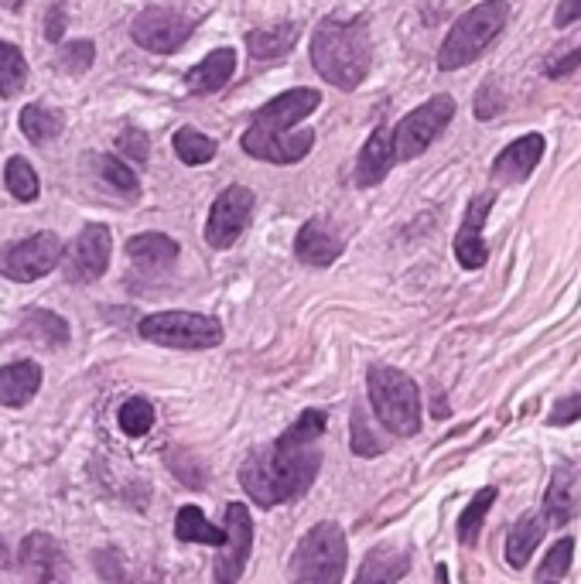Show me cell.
I'll return each mask as SVG.
<instances>
[{"mask_svg": "<svg viewBox=\"0 0 581 584\" xmlns=\"http://www.w3.org/2000/svg\"><path fill=\"white\" fill-rule=\"evenodd\" d=\"M21 564L34 584H66V554L49 533H28L21 544Z\"/></svg>", "mask_w": 581, "mask_h": 584, "instance_id": "2e32d148", "label": "cell"}, {"mask_svg": "<svg viewBox=\"0 0 581 584\" xmlns=\"http://www.w3.org/2000/svg\"><path fill=\"white\" fill-rule=\"evenodd\" d=\"M452 117H455V100L444 97V93L431 97L428 103L411 110L404 120L393 127V154H397V161L421 158L434 144L438 133L452 123Z\"/></svg>", "mask_w": 581, "mask_h": 584, "instance_id": "52a82bcc", "label": "cell"}, {"mask_svg": "<svg viewBox=\"0 0 581 584\" xmlns=\"http://www.w3.org/2000/svg\"><path fill=\"white\" fill-rule=\"evenodd\" d=\"M0 8H11L14 11V8H21V0H0Z\"/></svg>", "mask_w": 581, "mask_h": 584, "instance_id": "bcb514c9", "label": "cell"}, {"mask_svg": "<svg viewBox=\"0 0 581 584\" xmlns=\"http://www.w3.org/2000/svg\"><path fill=\"white\" fill-rule=\"evenodd\" d=\"M393 161H397V154H393V130L377 127L370 133V141L363 144V151H360V161H355V185H360V189L380 185L383 178L390 174Z\"/></svg>", "mask_w": 581, "mask_h": 584, "instance_id": "ac0fdd59", "label": "cell"}, {"mask_svg": "<svg viewBox=\"0 0 581 584\" xmlns=\"http://www.w3.org/2000/svg\"><path fill=\"white\" fill-rule=\"evenodd\" d=\"M551 584H554V581H551Z\"/></svg>", "mask_w": 581, "mask_h": 584, "instance_id": "7dc6e473", "label": "cell"}, {"mask_svg": "<svg viewBox=\"0 0 581 584\" xmlns=\"http://www.w3.org/2000/svg\"><path fill=\"white\" fill-rule=\"evenodd\" d=\"M578 417H581V393H578V396H564V400H558V403H554V411H551V417H548V424L564 427V424H571V421H578Z\"/></svg>", "mask_w": 581, "mask_h": 584, "instance_id": "ab89813d", "label": "cell"}, {"mask_svg": "<svg viewBox=\"0 0 581 584\" xmlns=\"http://www.w3.org/2000/svg\"><path fill=\"white\" fill-rule=\"evenodd\" d=\"M93 59H97V44L82 38V41L62 44L59 56H56V66H59V72H66V75H82L89 66H93Z\"/></svg>", "mask_w": 581, "mask_h": 584, "instance_id": "e575fe53", "label": "cell"}, {"mask_svg": "<svg viewBox=\"0 0 581 584\" xmlns=\"http://www.w3.org/2000/svg\"><path fill=\"white\" fill-rule=\"evenodd\" d=\"M189 34H192V21L168 8H148L130 24V38L138 41L144 52H154V56L178 52L189 41Z\"/></svg>", "mask_w": 581, "mask_h": 584, "instance_id": "30bf717a", "label": "cell"}, {"mask_svg": "<svg viewBox=\"0 0 581 584\" xmlns=\"http://www.w3.org/2000/svg\"><path fill=\"white\" fill-rule=\"evenodd\" d=\"M100 174H103V182H110L117 192H123V195H138V189H141V182H138V174H133L120 158H113V154H103L100 158Z\"/></svg>", "mask_w": 581, "mask_h": 584, "instance_id": "d590c367", "label": "cell"}, {"mask_svg": "<svg viewBox=\"0 0 581 584\" xmlns=\"http://www.w3.org/2000/svg\"><path fill=\"white\" fill-rule=\"evenodd\" d=\"M370 403L380 424L397 437H414L421 431V393L418 383L397 366H370L367 373Z\"/></svg>", "mask_w": 581, "mask_h": 584, "instance_id": "277c9868", "label": "cell"}, {"mask_svg": "<svg viewBox=\"0 0 581 584\" xmlns=\"http://www.w3.org/2000/svg\"><path fill=\"white\" fill-rule=\"evenodd\" d=\"M233 72H237V52L233 49H216L196 69H189L186 85L192 89V93H216V89H222L233 79Z\"/></svg>", "mask_w": 581, "mask_h": 584, "instance_id": "7402d4cb", "label": "cell"}, {"mask_svg": "<svg viewBox=\"0 0 581 584\" xmlns=\"http://www.w3.org/2000/svg\"><path fill=\"white\" fill-rule=\"evenodd\" d=\"M110 250H113L110 230L100 226V222H89L66 253V278L76 284L100 281L110 266Z\"/></svg>", "mask_w": 581, "mask_h": 584, "instance_id": "7c38bea8", "label": "cell"}, {"mask_svg": "<svg viewBox=\"0 0 581 584\" xmlns=\"http://www.w3.org/2000/svg\"><path fill=\"white\" fill-rule=\"evenodd\" d=\"M544 526H548V520L533 516V513L517 520V526L507 536V561L513 567H523L533 557V551H538V544L544 541Z\"/></svg>", "mask_w": 581, "mask_h": 584, "instance_id": "4316f807", "label": "cell"}, {"mask_svg": "<svg viewBox=\"0 0 581 584\" xmlns=\"http://www.w3.org/2000/svg\"><path fill=\"white\" fill-rule=\"evenodd\" d=\"M574 21H581V0H561L558 14H554V24H558V28H568V24H574Z\"/></svg>", "mask_w": 581, "mask_h": 584, "instance_id": "7bdbcfd3", "label": "cell"}, {"mask_svg": "<svg viewBox=\"0 0 581 584\" xmlns=\"http://www.w3.org/2000/svg\"><path fill=\"white\" fill-rule=\"evenodd\" d=\"M349 561L345 533L339 523H315L294 547L291 557V584H342Z\"/></svg>", "mask_w": 581, "mask_h": 584, "instance_id": "5b68a950", "label": "cell"}, {"mask_svg": "<svg viewBox=\"0 0 581 584\" xmlns=\"http://www.w3.org/2000/svg\"><path fill=\"white\" fill-rule=\"evenodd\" d=\"M227 544L219 547L216 557V584H237L247 571L250 561V547H253V520L250 510L243 503H230L227 506Z\"/></svg>", "mask_w": 581, "mask_h": 584, "instance_id": "8fae6325", "label": "cell"}, {"mask_svg": "<svg viewBox=\"0 0 581 584\" xmlns=\"http://www.w3.org/2000/svg\"><path fill=\"white\" fill-rule=\"evenodd\" d=\"M174 536L186 544H209V547H222L227 544V530H219L206 520V513L199 506H182L174 516Z\"/></svg>", "mask_w": 581, "mask_h": 584, "instance_id": "d4e9b609", "label": "cell"}, {"mask_svg": "<svg viewBox=\"0 0 581 584\" xmlns=\"http://www.w3.org/2000/svg\"><path fill=\"white\" fill-rule=\"evenodd\" d=\"M4 182H8V192L18 199V202H34L41 185H38V174L34 168L24 161V158H11L8 168H4Z\"/></svg>", "mask_w": 581, "mask_h": 584, "instance_id": "d6a6232c", "label": "cell"}, {"mask_svg": "<svg viewBox=\"0 0 581 584\" xmlns=\"http://www.w3.org/2000/svg\"><path fill=\"white\" fill-rule=\"evenodd\" d=\"M240 144H243V151L250 158L271 161V164H298L301 158H308L311 148H315V133H311V130H291V133H257V130H247Z\"/></svg>", "mask_w": 581, "mask_h": 584, "instance_id": "5bb4252c", "label": "cell"}, {"mask_svg": "<svg viewBox=\"0 0 581 584\" xmlns=\"http://www.w3.org/2000/svg\"><path fill=\"white\" fill-rule=\"evenodd\" d=\"M411 567V554L404 547H373L363 564H360V574H355V584H400L404 581Z\"/></svg>", "mask_w": 581, "mask_h": 584, "instance_id": "ffe728a7", "label": "cell"}, {"mask_svg": "<svg viewBox=\"0 0 581 584\" xmlns=\"http://www.w3.org/2000/svg\"><path fill=\"white\" fill-rule=\"evenodd\" d=\"M294 253L308 266H332L342 256V240L325 226V219H308L298 230Z\"/></svg>", "mask_w": 581, "mask_h": 584, "instance_id": "d6986e66", "label": "cell"}, {"mask_svg": "<svg viewBox=\"0 0 581 584\" xmlns=\"http://www.w3.org/2000/svg\"><path fill=\"white\" fill-rule=\"evenodd\" d=\"M311 66L335 89H355L373 66V41L363 18H325L311 34Z\"/></svg>", "mask_w": 581, "mask_h": 584, "instance_id": "7a4b0ae2", "label": "cell"}, {"mask_svg": "<svg viewBox=\"0 0 581 584\" xmlns=\"http://www.w3.org/2000/svg\"><path fill=\"white\" fill-rule=\"evenodd\" d=\"M500 107H503V100L497 97V85L485 82V85L479 89V100H475V117H479V120H489V117L500 113Z\"/></svg>", "mask_w": 581, "mask_h": 584, "instance_id": "60d3db41", "label": "cell"}, {"mask_svg": "<svg viewBox=\"0 0 581 584\" xmlns=\"http://www.w3.org/2000/svg\"><path fill=\"white\" fill-rule=\"evenodd\" d=\"M544 148H548V141L541 138V133H527V138L513 141L510 148H503V151L497 154V161H493V178H497V182H503V185L523 182V178H530L533 168L541 164Z\"/></svg>", "mask_w": 581, "mask_h": 584, "instance_id": "e0dca14e", "label": "cell"}, {"mask_svg": "<svg viewBox=\"0 0 581 584\" xmlns=\"http://www.w3.org/2000/svg\"><path fill=\"white\" fill-rule=\"evenodd\" d=\"M507 21H510V4H507V0H482V4L465 11L452 24L449 38L441 41L438 69L441 72H455V69L475 62L489 49V44L503 34Z\"/></svg>", "mask_w": 581, "mask_h": 584, "instance_id": "3957f363", "label": "cell"}, {"mask_svg": "<svg viewBox=\"0 0 581 584\" xmlns=\"http://www.w3.org/2000/svg\"><path fill=\"white\" fill-rule=\"evenodd\" d=\"M574 513H578V475L574 469L561 465L544 492V520L551 526H564L574 520Z\"/></svg>", "mask_w": 581, "mask_h": 584, "instance_id": "44dd1931", "label": "cell"}, {"mask_svg": "<svg viewBox=\"0 0 581 584\" xmlns=\"http://www.w3.org/2000/svg\"><path fill=\"white\" fill-rule=\"evenodd\" d=\"M66 260V246L56 233H34L0 250V274L18 284H31Z\"/></svg>", "mask_w": 581, "mask_h": 584, "instance_id": "ba28073f", "label": "cell"}, {"mask_svg": "<svg viewBox=\"0 0 581 584\" xmlns=\"http://www.w3.org/2000/svg\"><path fill=\"white\" fill-rule=\"evenodd\" d=\"M127 253L133 263L144 266V271H164V266L178 260V243L164 233H141L127 240Z\"/></svg>", "mask_w": 581, "mask_h": 584, "instance_id": "cb8c5ba5", "label": "cell"}, {"mask_svg": "<svg viewBox=\"0 0 581 584\" xmlns=\"http://www.w3.org/2000/svg\"><path fill=\"white\" fill-rule=\"evenodd\" d=\"M493 503H497V489H493V485H485V489L475 492V500L469 503V510H465L462 520H459V541H462V544L472 547V544L479 541L482 520H485L489 510H493Z\"/></svg>", "mask_w": 581, "mask_h": 584, "instance_id": "4dcf8cb0", "label": "cell"}, {"mask_svg": "<svg viewBox=\"0 0 581 584\" xmlns=\"http://www.w3.org/2000/svg\"><path fill=\"white\" fill-rule=\"evenodd\" d=\"M24 335L44 345H62L69 339V325L52 311H31L24 319Z\"/></svg>", "mask_w": 581, "mask_h": 584, "instance_id": "1f68e13d", "label": "cell"}, {"mask_svg": "<svg viewBox=\"0 0 581 584\" xmlns=\"http://www.w3.org/2000/svg\"><path fill=\"white\" fill-rule=\"evenodd\" d=\"M571 554H574V541H558L551 551H548V557H544V564H541V571H538V577L548 584V581H558V577H564L568 574V567H571Z\"/></svg>", "mask_w": 581, "mask_h": 584, "instance_id": "74e56055", "label": "cell"}, {"mask_svg": "<svg viewBox=\"0 0 581 584\" xmlns=\"http://www.w3.org/2000/svg\"><path fill=\"white\" fill-rule=\"evenodd\" d=\"M28 85V62L18 44L0 41V97L11 100Z\"/></svg>", "mask_w": 581, "mask_h": 584, "instance_id": "f1b7e54d", "label": "cell"}, {"mask_svg": "<svg viewBox=\"0 0 581 584\" xmlns=\"http://www.w3.org/2000/svg\"><path fill=\"white\" fill-rule=\"evenodd\" d=\"M141 339L164 349H216L222 342V325L196 311H158L141 322Z\"/></svg>", "mask_w": 581, "mask_h": 584, "instance_id": "8992f818", "label": "cell"}, {"mask_svg": "<svg viewBox=\"0 0 581 584\" xmlns=\"http://www.w3.org/2000/svg\"><path fill=\"white\" fill-rule=\"evenodd\" d=\"M41 386V366L38 363H11L0 370V403L4 407H24V403Z\"/></svg>", "mask_w": 581, "mask_h": 584, "instance_id": "603a6c76", "label": "cell"}, {"mask_svg": "<svg viewBox=\"0 0 581 584\" xmlns=\"http://www.w3.org/2000/svg\"><path fill=\"white\" fill-rule=\"evenodd\" d=\"M493 202H497L493 192L475 195L469 202L465 222H462V230L455 236V256H459V263L465 266V271H479V266L489 260V246L482 240V226H485V215H489V209H493Z\"/></svg>", "mask_w": 581, "mask_h": 584, "instance_id": "9a60e30c", "label": "cell"}, {"mask_svg": "<svg viewBox=\"0 0 581 584\" xmlns=\"http://www.w3.org/2000/svg\"><path fill=\"white\" fill-rule=\"evenodd\" d=\"M120 427L130 437H144L154 427V407H151L148 400H141V396L127 400L123 407H120Z\"/></svg>", "mask_w": 581, "mask_h": 584, "instance_id": "836d02e7", "label": "cell"}, {"mask_svg": "<svg viewBox=\"0 0 581 584\" xmlns=\"http://www.w3.org/2000/svg\"><path fill=\"white\" fill-rule=\"evenodd\" d=\"M352 452L360 459H377L383 452V441L373 437L367 411H352Z\"/></svg>", "mask_w": 581, "mask_h": 584, "instance_id": "8d00e7d4", "label": "cell"}, {"mask_svg": "<svg viewBox=\"0 0 581 584\" xmlns=\"http://www.w3.org/2000/svg\"><path fill=\"white\" fill-rule=\"evenodd\" d=\"M8 564H11V554H8L4 541H0V567H8Z\"/></svg>", "mask_w": 581, "mask_h": 584, "instance_id": "f6af8a7d", "label": "cell"}, {"mask_svg": "<svg viewBox=\"0 0 581 584\" xmlns=\"http://www.w3.org/2000/svg\"><path fill=\"white\" fill-rule=\"evenodd\" d=\"M578 66H581V49H574V52H568L564 59L551 62V66H548V75H551V79H564V75H571Z\"/></svg>", "mask_w": 581, "mask_h": 584, "instance_id": "b9f144b4", "label": "cell"}, {"mask_svg": "<svg viewBox=\"0 0 581 584\" xmlns=\"http://www.w3.org/2000/svg\"><path fill=\"white\" fill-rule=\"evenodd\" d=\"M253 202L257 199L247 185L222 189L219 199L209 209V219H206V243L216 246V250H230L243 236V230L250 226Z\"/></svg>", "mask_w": 581, "mask_h": 584, "instance_id": "9c48e42d", "label": "cell"}, {"mask_svg": "<svg viewBox=\"0 0 581 584\" xmlns=\"http://www.w3.org/2000/svg\"><path fill=\"white\" fill-rule=\"evenodd\" d=\"M322 103V93L319 89H288L278 100L263 103L253 120H250V130L257 133H291L304 117H311Z\"/></svg>", "mask_w": 581, "mask_h": 584, "instance_id": "4fadbf2b", "label": "cell"}, {"mask_svg": "<svg viewBox=\"0 0 581 584\" xmlns=\"http://www.w3.org/2000/svg\"><path fill=\"white\" fill-rule=\"evenodd\" d=\"M301 28L298 24H278V28H257L247 34V49L253 59H281L298 44Z\"/></svg>", "mask_w": 581, "mask_h": 584, "instance_id": "484cf974", "label": "cell"}, {"mask_svg": "<svg viewBox=\"0 0 581 584\" xmlns=\"http://www.w3.org/2000/svg\"><path fill=\"white\" fill-rule=\"evenodd\" d=\"M62 21H66V18H62V11L56 8V11H52V18H49V24H44V34H49L52 41H59V38H62Z\"/></svg>", "mask_w": 581, "mask_h": 584, "instance_id": "ee69618b", "label": "cell"}, {"mask_svg": "<svg viewBox=\"0 0 581 584\" xmlns=\"http://www.w3.org/2000/svg\"><path fill=\"white\" fill-rule=\"evenodd\" d=\"M117 148L130 158V161H148V138L141 130H123L120 138H117Z\"/></svg>", "mask_w": 581, "mask_h": 584, "instance_id": "f35d334b", "label": "cell"}, {"mask_svg": "<svg viewBox=\"0 0 581 584\" xmlns=\"http://www.w3.org/2000/svg\"><path fill=\"white\" fill-rule=\"evenodd\" d=\"M171 144H174V154L182 158L186 164H192V168L209 164L216 158V141L206 138V133H199L196 127H182V130L174 133Z\"/></svg>", "mask_w": 581, "mask_h": 584, "instance_id": "f546056e", "label": "cell"}, {"mask_svg": "<svg viewBox=\"0 0 581 584\" xmlns=\"http://www.w3.org/2000/svg\"><path fill=\"white\" fill-rule=\"evenodd\" d=\"M66 120L59 110H49V107H38V103H28L21 110V130H24V138L31 144H49L56 141L59 133H62Z\"/></svg>", "mask_w": 581, "mask_h": 584, "instance_id": "83f0119b", "label": "cell"}, {"mask_svg": "<svg viewBox=\"0 0 581 584\" xmlns=\"http://www.w3.org/2000/svg\"><path fill=\"white\" fill-rule=\"evenodd\" d=\"M325 414L304 411L274 444L253 452L240 469V485L250 492V500L263 510L291 503L311 489L322 465V441Z\"/></svg>", "mask_w": 581, "mask_h": 584, "instance_id": "6da1fadb", "label": "cell"}]
</instances>
